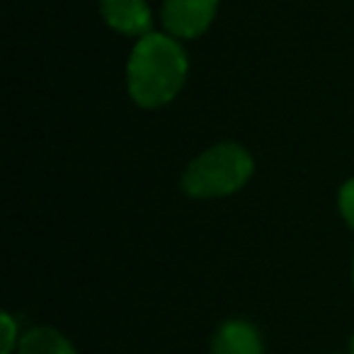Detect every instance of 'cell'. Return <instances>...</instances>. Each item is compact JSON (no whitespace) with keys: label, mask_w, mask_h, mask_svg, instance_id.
Here are the masks:
<instances>
[{"label":"cell","mask_w":354,"mask_h":354,"mask_svg":"<svg viewBox=\"0 0 354 354\" xmlns=\"http://www.w3.org/2000/svg\"><path fill=\"white\" fill-rule=\"evenodd\" d=\"M15 344V323L8 313H3V354H10Z\"/></svg>","instance_id":"obj_8"},{"label":"cell","mask_w":354,"mask_h":354,"mask_svg":"<svg viewBox=\"0 0 354 354\" xmlns=\"http://www.w3.org/2000/svg\"><path fill=\"white\" fill-rule=\"evenodd\" d=\"M339 212H342L344 221L354 228V180H349L339 192Z\"/></svg>","instance_id":"obj_7"},{"label":"cell","mask_w":354,"mask_h":354,"mask_svg":"<svg viewBox=\"0 0 354 354\" xmlns=\"http://www.w3.org/2000/svg\"><path fill=\"white\" fill-rule=\"evenodd\" d=\"M20 354H75V349L56 330L35 328L20 339Z\"/></svg>","instance_id":"obj_6"},{"label":"cell","mask_w":354,"mask_h":354,"mask_svg":"<svg viewBox=\"0 0 354 354\" xmlns=\"http://www.w3.org/2000/svg\"><path fill=\"white\" fill-rule=\"evenodd\" d=\"M212 354H262L260 333L245 320H228L214 337Z\"/></svg>","instance_id":"obj_5"},{"label":"cell","mask_w":354,"mask_h":354,"mask_svg":"<svg viewBox=\"0 0 354 354\" xmlns=\"http://www.w3.org/2000/svg\"><path fill=\"white\" fill-rule=\"evenodd\" d=\"M218 0H165L162 22L175 37H199L216 15Z\"/></svg>","instance_id":"obj_3"},{"label":"cell","mask_w":354,"mask_h":354,"mask_svg":"<svg viewBox=\"0 0 354 354\" xmlns=\"http://www.w3.org/2000/svg\"><path fill=\"white\" fill-rule=\"evenodd\" d=\"M187 59L175 39L146 35L131 51L129 93L141 107H160L170 102L185 83Z\"/></svg>","instance_id":"obj_1"},{"label":"cell","mask_w":354,"mask_h":354,"mask_svg":"<svg viewBox=\"0 0 354 354\" xmlns=\"http://www.w3.org/2000/svg\"><path fill=\"white\" fill-rule=\"evenodd\" d=\"M352 354H354V339H352Z\"/></svg>","instance_id":"obj_9"},{"label":"cell","mask_w":354,"mask_h":354,"mask_svg":"<svg viewBox=\"0 0 354 354\" xmlns=\"http://www.w3.org/2000/svg\"><path fill=\"white\" fill-rule=\"evenodd\" d=\"M102 15L124 35H146L151 27V10L143 0H102Z\"/></svg>","instance_id":"obj_4"},{"label":"cell","mask_w":354,"mask_h":354,"mask_svg":"<svg viewBox=\"0 0 354 354\" xmlns=\"http://www.w3.org/2000/svg\"><path fill=\"white\" fill-rule=\"evenodd\" d=\"M252 175V158L238 143H218L197 158L183 177L189 197H223L241 189Z\"/></svg>","instance_id":"obj_2"}]
</instances>
